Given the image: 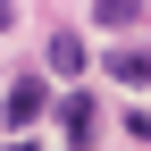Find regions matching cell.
I'll return each instance as SVG.
<instances>
[{
	"label": "cell",
	"mask_w": 151,
	"mask_h": 151,
	"mask_svg": "<svg viewBox=\"0 0 151 151\" xmlns=\"http://www.w3.org/2000/svg\"><path fill=\"white\" fill-rule=\"evenodd\" d=\"M42 109H50V92H42V76H17L9 84V101H0V118L25 134V126H42Z\"/></svg>",
	"instance_id": "6da1fadb"
},
{
	"label": "cell",
	"mask_w": 151,
	"mask_h": 151,
	"mask_svg": "<svg viewBox=\"0 0 151 151\" xmlns=\"http://www.w3.org/2000/svg\"><path fill=\"white\" fill-rule=\"evenodd\" d=\"M59 134H67L76 151L101 134V101H92V92H67V101H59Z\"/></svg>",
	"instance_id": "7a4b0ae2"
},
{
	"label": "cell",
	"mask_w": 151,
	"mask_h": 151,
	"mask_svg": "<svg viewBox=\"0 0 151 151\" xmlns=\"http://www.w3.org/2000/svg\"><path fill=\"white\" fill-rule=\"evenodd\" d=\"M42 59H50V76H84V42H76V34H50Z\"/></svg>",
	"instance_id": "3957f363"
},
{
	"label": "cell",
	"mask_w": 151,
	"mask_h": 151,
	"mask_svg": "<svg viewBox=\"0 0 151 151\" xmlns=\"http://www.w3.org/2000/svg\"><path fill=\"white\" fill-rule=\"evenodd\" d=\"M109 76L118 84H151V50L134 42V50H109Z\"/></svg>",
	"instance_id": "277c9868"
},
{
	"label": "cell",
	"mask_w": 151,
	"mask_h": 151,
	"mask_svg": "<svg viewBox=\"0 0 151 151\" xmlns=\"http://www.w3.org/2000/svg\"><path fill=\"white\" fill-rule=\"evenodd\" d=\"M92 17H101V25H134V17H143V0H101Z\"/></svg>",
	"instance_id": "5b68a950"
},
{
	"label": "cell",
	"mask_w": 151,
	"mask_h": 151,
	"mask_svg": "<svg viewBox=\"0 0 151 151\" xmlns=\"http://www.w3.org/2000/svg\"><path fill=\"white\" fill-rule=\"evenodd\" d=\"M0 25H9V0H0Z\"/></svg>",
	"instance_id": "8992f818"
},
{
	"label": "cell",
	"mask_w": 151,
	"mask_h": 151,
	"mask_svg": "<svg viewBox=\"0 0 151 151\" xmlns=\"http://www.w3.org/2000/svg\"><path fill=\"white\" fill-rule=\"evenodd\" d=\"M9 151H34V143H9Z\"/></svg>",
	"instance_id": "52a82bcc"
}]
</instances>
